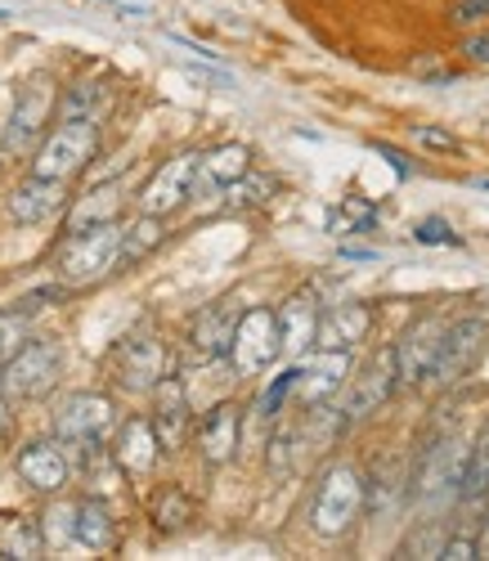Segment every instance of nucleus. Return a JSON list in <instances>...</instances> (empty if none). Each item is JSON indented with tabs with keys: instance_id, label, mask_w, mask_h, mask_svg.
Returning a JSON list of instances; mask_svg holds the SVG:
<instances>
[{
	"instance_id": "1",
	"label": "nucleus",
	"mask_w": 489,
	"mask_h": 561,
	"mask_svg": "<svg viewBox=\"0 0 489 561\" xmlns=\"http://www.w3.org/2000/svg\"><path fill=\"white\" fill-rule=\"evenodd\" d=\"M360 517H364V477L351 462H332L310 494V530L319 539H341L355 530Z\"/></svg>"
},
{
	"instance_id": "2",
	"label": "nucleus",
	"mask_w": 489,
	"mask_h": 561,
	"mask_svg": "<svg viewBox=\"0 0 489 561\" xmlns=\"http://www.w3.org/2000/svg\"><path fill=\"white\" fill-rule=\"evenodd\" d=\"M117 248H122V225L117 220L68 233V243L59 248V261H55L59 284L64 288H90V284H100V278H109L117 270Z\"/></svg>"
},
{
	"instance_id": "3",
	"label": "nucleus",
	"mask_w": 489,
	"mask_h": 561,
	"mask_svg": "<svg viewBox=\"0 0 489 561\" xmlns=\"http://www.w3.org/2000/svg\"><path fill=\"white\" fill-rule=\"evenodd\" d=\"M117 427V404L104 391H77L55 413V440L68 449H81V458L94 467L109 432Z\"/></svg>"
},
{
	"instance_id": "4",
	"label": "nucleus",
	"mask_w": 489,
	"mask_h": 561,
	"mask_svg": "<svg viewBox=\"0 0 489 561\" xmlns=\"http://www.w3.org/2000/svg\"><path fill=\"white\" fill-rule=\"evenodd\" d=\"M94 153H100V122H64L50 135H41V145L32 153V175L68 184L94 162Z\"/></svg>"
},
{
	"instance_id": "5",
	"label": "nucleus",
	"mask_w": 489,
	"mask_h": 561,
	"mask_svg": "<svg viewBox=\"0 0 489 561\" xmlns=\"http://www.w3.org/2000/svg\"><path fill=\"white\" fill-rule=\"evenodd\" d=\"M485 346H489V319H485V314H463V319H450V323H445V337H440V351H435V359H431V373H427V378H435V387H440V391L458 387V382L467 378V373L480 364Z\"/></svg>"
},
{
	"instance_id": "6",
	"label": "nucleus",
	"mask_w": 489,
	"mask_h": 561,
	"mask_svg": "<svg viewBox=\"0 0 489 561\" xmlns=\"http://www.w3.org/2000/svg\"><path fill=\"white\" fill-rule=\"evenodd\" d=\"M64 373V351L50 337H32L10 364H0V387L5 400H41L50 396Z\"/></svg>"
},
{
	"instance_id": "7",
	"label": "nucleus",
	"mask_w": 489,
	"mask_h": 561,
	"mask_svg": "<svg viewBox=\"0 0 489 561\" xmlns=\"http://www.w3.org/2000/svg\"><path fill=\"white\" fill-rule=\"evenodd\" d=\"M171 373V351L158 333L139 329V333H126L113 351V382L130 396H149L162 378Z\"/></svg>"
},
{
	"instance_id": "8",
	"label": "nucleus",
	"mask_w": 489,
	"mask_h": 561,
	"mask_svg": "<svg viewBox=\"0 0 489 561\" xmlns=\"http://www.w3.org/2000/svg\"><path fill=\"white\" fill-rule=\"evenodd\" d=\"M283 355V337H278V319L270 306H257V310H238V323H234V342H229V364L242 378H257V373L274 368Z\"/></svg>"
},
{
	"instance_id": "9",
	"label": "nucleus",
	"mask_w": 489,
	"mask_h": 561,
	"mask_svg": "<svg viewBox=\"0 0 489 561\" xmlns=\"http://www.w3.org/2000/svg\"><path fill=\"white\" fill-rule=\"evenodd\" d=\"M55 108H59V85L45 72L32 77L19 90V100H14L10 126H5V135H0V149L5 153H27L32 145H41V135H45V126H50Z\"/></svg>"
},
{
	"instance_id": "10",
	"label": "nucleus",
	"mask_w": 489,
	"mask_h": 561,
	"mask_svg": "<svg viewBox=\"0 0 489 561\" xmlns=\"http://www.w3.org/2000/svg\"><path fill=\"white\" fill-rule=\"evenodd\" d=\"M400 378H396V355L377 351L373 359H364L360 368H351V378H346V396H341V413H346V423H364V417H373L390 396H396Z\"/></svg>"
},
{
	"instance_id": "11",
	"label": "nucleus",
	"mask_w": 489,
	"mask_h": 561,
	"mask_svg": "<svg viewBox=\"0 0 489 561\" xmlns=\"http://www.w3.org/2000/svg\"><path fill=\"white\" fill-rule=\"evenodd\" d=\"M193 180H198V153H175L171 162H162L149 184L139 190V211H149V216H171L180 211L189 198H193Z\"/></svg>"
},
{
	"instance_id": "12",
	"label": "nucleus",
	"mask_w": 489,
	"mask_h": 561,
	"mask_svg": "<svg viewBox=\"0 0 489 561\" xmlns=\"http://www.w3.org/2000/svg\"><path fill=\"white\" fill-rule=\"evenodd\" d=\"M445 314H418L409 329L400 333V342L390 346V355H396V378L405 387H418L427 382V373H431V359L440 351V337H445Z\"/></svg>"
},
{
	"instance_id": "13",
	"label": "nucleus",
	"mask_w": 489,
	"mask_h": 561,
	"mask_svg": "<svg viewBox=\"0 0 489 561\" xmlns=\"http://www.w3.org/2000/svg\"><path fill=\"white\" fill-rule=\"evenodd\" d=\"M14 467H19V481L27 490L45 494V499H59L64 485H68V477H72V462H68V454H64L59 440H32V445H23L19 458H14Z\"/></svg>"
},
{
	"instance_id": "14",
	"label": "nucleus",
	"mask_w": 489,
	"mask_h": 561,
	"mask_svg": "<svg viewBox=\"0 0 489 561\" xmlns=\"http://www.w3.org/2000/svg\"><path fill=\"white\" fill-rule=\"evenodd\" d=\"M351 378V351H319L306 368H297V382H292V396L302 400V409L310 404H328L341 396Z\"/></svg>"
},
{
	"instance_id": "15",
	"label": "nucleus",
	"mask_w": 489,
	"mask_h": 561,
	"mask_svg": "<svg viewBox=\"0 0 489 561\" xmlns=\"http://www.w3.org/2000/svg\"><path fill=\"white\" fill-rule=\"evenodd\" d=\"M64 207H68L64 180H45V175H27L5 198V211H10L14 225H45V220H55Z\"/></svg>"
},
{
	"instance_id": "16",
	"label": "nucleus",
	"mask_w": 489,
	"mask_h": 561,
	"mask_svg": "<svg viewBox=\"0 0 489 561\" xmlns=\"http://www.w3.org/2000/svg\"><path fill=\"white\" fill-rule=\"evenodd\" d=\"M238 445H242V409L220 400L216 409L203 413L198 423V454L207 467H225L238 458Z\"/></svg>"
},
{
	"instance_id": "17",
	"label": "nucleus",
	"mask_w": 489,
	"mask_h": 561,
	"mask_svg": "<svg viewBox=\"0 0 489 561\" xmlns=\"http://www.w3.org/2000/svg\"><path fill=\"white\" fill-rule=\"evenodd\" d=\"M153 400H158V409H153V432H158V445H162V454H180V445H184V436H189V427H193V413H189V391H184V382L180 378H167L153 387Z\"/></svg>"
},
{
	"instance_id": "18",
	"label": "nucleus",
	"mask_w": 489,
	"mask_h": 561,
	"mask_svg": "<svg viewBox=\"0 0 489 561\" xmlns=\"http://www.w3.org/2000/svg\"><path fill=\"white\" fill-rule=\"evenodd\" d=\"M113 458L126 477H149L158 458H162V445H158V432L149 417H126L117 427V445H113Z\"/></svg>"
},
{
	"instance_id": "19",
	"label": "nucleus",
	"mask_w": 489,
	"mask_h": 561,
	"mask_svg": "<svg viewBox=\"0 0 489 561\" xmlns=\"http://www.w3.org/2000/svg\"><path fill=\"white\" fill-rule=\"evenodd\" d=\"M373 329V310L351 301V306H332L328 314H319L315 329V351H351L355 342H364Z\"/></svg>"
},
{
	"instance_id": "20",
	"label": "nucleus",
	"mask_w": 489,
	"mask_h": 561,
	"mask_svg": "<svg viewBox=\"0 0 489 561\" xmlns=\"http://www.w3.org/2000/svg\"><path fill=\"white\" fill-rule=\"evenodd\" d=\"M252 171V149L248 145H216L207 153H198V180H193V198L216 194L225 184H234L238 175Z\"/></svg>"
},
{
	"instance_id": "21",
	"label": "nucleus",
	"mask_w": 489,
	"mask_h": 561,
	"mask_svg": "<svg viewBox=\"0 0 489 561\" xmlns=\"http://www.w3.org/2000/svg\"><path fill=\"white\" fill-rule=\"evenodd\" d=\"M234 323H238V310L229 301L207 306L198 319L189 323V351L198 359H225L229 342H234Z\"/></svg>"
},
{
	"instance_id": "22",
	"label": "nucleus",
	"mask_w": 489,
	"mask_h": 561,
	"mask_svg": "<svg viewBox=\"0 0 489 561\" xmlns=\"http://www.w3.org/2000/svg\"><path fill=\"white\" fill-rule=\"evenodd\" d=\"M274 319H278V337H283V351H292V355H306L310 346H315V329H319V301H315V293H292L278 310H274Z\"/></svg>"
},
{
	"instance_id": "23",
	"label": "nucleus",
	"mask_w": 489,
	"mask_h": 561,
	"mask_svg": "<svg viewBox=\"0 0 489 561\" xmlns=\"http://www.w3.org/2000/svg\"><path fill=\"white\" fill-rule=\"evenodd\" d=\"M72 539L90 552H109L117 543V522H113V512L104 499H81L72 503Z\"/></svg>"
},
{
	"instance_id": "24",
	"label": "nucleus",
	"mask_w": 489,
	"mask_h": 561,
	"mask_svg": "<svg viewBox=\"0 0 489 561\" xmlns=\"http://www.w3.org/2000/svg\"><path fill=\"white\" fill-rule=\"evenodd\" d=\"M122 207H126V190H122V184H94L90 194H81V198L72 203V211H68V233L90 229V225H109V220L122 216Z\"/></svg>"
},
{
	"instance_id": "25",
	"label": "nucleus",
	"mask_w": 489,
	"mask_h": 561,
	"mask_svg": "<svg viewBox=\"0 0 489 561\" xmlns=\"http://www.w3.org/2000/svg\"><path fill=\"white\" fill-rule=\"evenodd\" d=\"M167 239V225L162 216H149V211H139L130 225H122V248H117V270H130L139 265L149 252H158Z\"/></svg>"
},
{
	"instance_id": "26",
	"label": "nucleus",
	"mask_w": 489,
	"mask_h": 561,
	"mask_svg": "<svg viewBox=\"0 0 489 561\" xmlns=\"http://www.w3.org/2000/svg\"><path fill=\"white\" fill-rule=\"evenodd\" d=\"M113 108V85L109 81H77L59 100L64 122H100Z\"/></svg>"
},
{
	"instance_id": "27",
	"label": "nucleus",
	"mask_w": 489,
	"mask_h": 561,
	"mask_svg": "<svg viewBox=\"0 0 489 561\" xmlns=\"http://www.w3.org/2000/svg\"><path fill=\"white\" fill-rule=\"evenodd\" d=\"M149 517H153V526L162 535H180L193 517H198V503H193V494H184L180 485H162L153 494V503H149Z\"/></svg>"
},
{
	"instance_id": "28",
	"label": "nucleus",
	"mask_w": 489,
	"mask_h": 561,
	"mask_svg": "<svg viewBox=\"0 0 489 561\" xmlns=\"http://www.w3.org/2000/svg\"><path fill=\"white\" fill-rule=\"evenodd\" d=\"M45 552V539H41V526L23 512H5L0 517V557H19V561H32Z\"/></svg>"
},
{
	"instance_id": "29",
	"label": "nucleus",
	"mask_w": 489,
	"mask_h": 561,
	"mask_svg": "<svg viewBox=\"0 0 489 561\" xmlns=\"http://www.w3.org/2000/svg\"><path fill=\"white\" fill-rule=\"evenodd\" d=\"M458 503H463L467 512L489 503V427H485V432L471 440L467 472H463V485H458Z\"/></svg>"
},
{
	"instance_id": "30",
	"label": "nucleus",
	"mask_w": 489,
	"mask_h": 561,
	"mask_svg": "<svg viewBox=\"0 0 489 561\" xmlns=\"http://www.w3.org/2000/svg\"><path fill=\"white\" fill-rule=\"evenodd\" d=\"M274 194H278V180L274 175L248 171V175H238L234 184H225V207L229 211H252V207H265Z\"/></svg>"
},
{
	"instance_id": "31",
	"label": "nucleus",
	"mask_w": 489,
	"mask_h": 561,
	"mask_svg": "<svg viewBox=\"0 0 489 561\" xmlns=\"http://www.w3.org/2000/svg\"><path fill=\"white\" fill-rule=\"evenodd\" d=\"M27 342H32V319H27V310H23V306H19V310H0V364H10Z\"/></svg>"
},
{
	"instance_id": "32",
	"label": "nucleus",
	"mask_w": 489,
	"mask_h": 561,
	"mask_svg": "<svg viewBox=\"0 0 489 561\" xmlns=\"http://www.w3.org/2000/svg\"><path fill=\"white\" fill-rule=\"evenodd\" d=\"M377 225V207L373 203H364V198H341V211H332L328 216V229L332 233H355V229H373Z\"/></svg>"
},
{
	"instance_id": "33",
	"label": "nucleus",
	"mask_w": 489,
	"mask_h": 561,
	"mask_svg": "<svg viewBox=\"0 0 489 561\" xmlns=\"http://www.w3.org/2000/svg\"><path fill=\"white\" fill-rule=\"evenodd\" d=\"M36 526H41V539H45V548H64V543H77V539H72V503H50V507H45V517H41Z\"/></svg>"
},
{
	"instance_id": "34",
	"label": "nucleus",
	"mask_w": 489,
	"mask_h": 561,
	"mask_svg": "<svg viewBox=\"0 0 489 561\" xmlns=\"http://www.w3.org/2000/svg\"><path fill=\"white\" fill-rule=\"evenodd\" d=\"M445 535H450L445 522H422V526L400 543V557H440V548H445Z\"/></svg>"
},
{
	"instance_id": "35",
	"label": "nucleus",
	"mask_w": 489,
	"mask_h": 561,
	"mask_svg": "<svg viewBox=\"0 0 489 561\" xmlns=\"http://www.w3.org/2000/svg\"><path fill=\"white\" fill-rule=\"evenodd\" d=\"M292 382H297V368H283L278 378H274V382L261 391V400H257V417H261V423H274V417H278L283 400L292 396Z\"/></svg>"
},
{
	"instance_id": "36",
	"label": "nucleus",
	"mask_w": 489,
	"mask_h": 561,
	"mask_svg": "<svg viewBox=\"0 0 489 561\" xmlns=\"http://www.w3.org/2000/svg\"><path fill=\"white\" fill-rule=\"evenodd\" d=\"M413 239H418L422 248H463V239L454 233V225H450V220H440V216L418 220V225H413Z\"/></svg>"
},
{
	"instance_id": "37",
	"label": "nucleus",
	"mask_w": 489,
	"mask_h": 561,
	"mask_svg": "<svg viewBox=\"0 0 489 561\" xmlns=\"http://www.w3.org/2000/svg\"><path fill=\"white\" fill-rule=\"evenodd\" d=\"M489 19V0H450V23L454 27H471Z\"/></svg>"
},
{
	"instance_id": "38",
	"label": "nucleus",
	"mask_w": 489,
	"mask_h": 561,
	"mask_svg": "<svg viewBox=\"0 0 489 561\" xmlns=\"http://www.w3.org/2000/svg\"><path fill=\"white\" fill-rule=\"evenodd\" d=\"M413 139L431 153H458V139L450 130H440V126H413Z\"/></svg>"
},
{
	"instance_id": "39",
	"label": "nucleus",
	"mask_w": 489,
	"mask_h": 561,
	"mask_svg": "<svg viewBox=\"0 0 489 561\" xmlns=\"http://www.w3.org/2000/svg\"><path fill=\"white\" fill-rule=\"evenodd\" d=\"M445 561H471L476 557V539L471 535H445V548H440Z\"/></svg>"
},
{
	"instance_id": "40",
	"label": "nucleus",
	"mask_w": 489,
	"mask_h": 561,
	"mask_svg": "<svg viewBox=\"0 0 489 561\" xmlns=\"http://www.w3.org/2000/svg\"><path fill=\"white\" fill-rule=\"evenodd\" d=\"M413 77H422V81H440V85H445V81H454V72H445V68H440V64H435V55H422V59H413Z\"/></svg>"
},
{
	"instance_id": "41",
	"label": "nucleus",
	"mask_w": 489,
	"mask_h": 561,
	"mask_svg": "<svg viewBox=\"0 0 489 561\" xmlns=\"http://www.w3.org/2000/svg\"><path fill=\"white\" fill-rule=\"evenodd\" d=\"M373 149H377V153H382V158H386L390 167H396V175H400V180H409V175H413V162H409V158H405L400 149H390L386 139H373Z\"/></svg>"
},
{
	"instance_id": "42",
	"label": "nucleus",
	"mask_w": 489,
	"mask_h": 561,
	"mask_svg": "<svg viewBox=\"0 0 489 561\" xmlns=\"http://www.w3.org/2000/svg\"><path fill=\"white\" fill-rule=\"evenodd\" d=\"M467 59L489 68V32H480V36H471V41H467Z\"/></svg>"
},
{
	"instance_id": "43",
	"label": "nucleus",
	"mask_w": 489,
	"mask_h": 561,
	"mask_svg": "<svg viewBox=\"0 0 489 561\" xmlns=\"http://www.w3.org/2000/svg\"><path fill=\"white\" fill-rule=\"evenodd\" d=\"M476 557H489V512H485V530L476 535Z\"/></svg>"
},
{
	"instance_id": "44",
	"label": "nucleus",
	"mask_w": 489,
	"mask_h": 561,
	"mask_svg": "<svg viewBox=\"0 0 489 561\" xmlns=\"http://www.w3.org/2000/svg\"><path fill=\"white\" fill-rule=\"evenodd\" d=\"M341 256H351V261H377V252H360V248H346Z\"/></svg>"
},
{
	"instance_id": "45",
	"label": "nucleus",
	"mask_w": 489,
	"mask_h": 561,
	"mask_svg": "<svg viewBox=\"0 0 489 561\" xmlns=\"http://www.w3.org/2000/svg\"><path fill=\"white\" fill-rule=\"evenodd\" d=\"M0 427H5V387H0Z\"/></svg>"
},
{
	"instance_id": "46",
	"label": "nucleus",
	"mask_w": 489,
	"mask_h": 561,
	"mask_svg": "<svg viewBox=\"0 0 489 561\" xmlns=\"http://www.w3.org/2000/svg\"><path fill=\"white\" fill-rule=\"evenodd\" d=\"M476 190H485V194H489V175H480V180H476Z\"/></svg>"
},
{
	"instance_id": "47",
	"label": "nucleus",
	"mask_w": 489,
	"mask_h": 561,
	"mask_svg": "<svg viewBox=\"0 0 489 561\" xmlns=\"http://www.w3.org/2000/svg\"><path fill=\"white\" fill-rule=\"evenodd\" d=\"M0 19H10V14H5V10H0Z\"/></svg>"
}]
</instances>
